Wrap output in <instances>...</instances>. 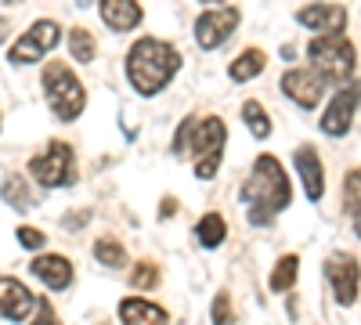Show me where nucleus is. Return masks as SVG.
<instances>
[{"label":"nucleus","mask_w":361,"mask_h":325,"mask_svg":"<svg viewBox=\"0 0 361 325\" xmlns=\"http://www.w3.org/2000/svg\"><path fill=\"white\" fill-rule=\"evenodd\" d=\"M180 69V54L173 44L156 40V37H141L130 54H127V80L141 98H152L159 91H166L170 80Z\"/></svg>","instance_id":"1"},{"label":"nucleus","mask_w":361,"mask_h":325,"mask_svg":"<svg viewBox=\"0 0 361 325\" xmlns=\"http://www.w3.org/2000/svg\"><path fill=\"white\" fill-rule=\"evenodd\" d=\"M238 195L250 206V224H267V221H275V214H282L289 206L293 188H289V177L275 156H257L250 181L243 185Z\"/></svg>","instance_id":"2"},{"label":"nucleus","mask_w":361,"mask_h":325,"mask_svg":"<svg viewBox=\"0 0 361 325\" xmlns=\"http://www.w3.org/2000/svg\"><path fill=\"white\" fill-rule=\"evenodd\" d=\"M224 141H228L224 120H217V116H195V120H185L177 127L173 152L192 156L195 177L199 181H209V177L217 173L221 159H224Z\"/></svg>","instance_id":"3"},{"label":"nucleus","mask_w":361,"mask_h":325,"mask_svg":"<svg viewBox=\"0 0 361 325\" xmlns=\"http://www.w3.org/2000/svg\"><path fill=\"white\" fill-rule=\"evenodd\" d=\"M44 98L54 112V120H62V123L80 120L87 109V91H83L80 76L73 73V66H66V62L44 66Z\"/></svg>","instance_id":"4"},{"label":"nucleus","mask_w":361,"mask_h":325,"mask_svg":"<svg viewBox=\"0 0 361 325\" xmlns=\"http://www.w3.org/2000/svg\"><path fill=\"white\" fill-rule=\"evenodd\" d=\"M307 58H311V69L325 80V83H343L354 76L357 66V54L354 44L343 33H322L307 44Z\"/></svg>","instance_id":"5"},{"label":"nucleus","mask_w":361,"mask_h":325,"mask_svg":"<svg viewBox=\"0 0 361 325\" xmlns=\"http://www.w3.org/2000/svg\"><path fill=\"white\" fill-rule=\"evenodd\" d=\"M29 173L44 188H69L76 185V152L69 141H51L40 156L29 159Z\"/></svg>","instance_id":"6"},{"label":"nucleus","mask_w":361,"mask_h":325,"mask_svg":"<svg viewBox=\"0 0 361 325\" xmlns=\"http://www.w3.org/2000/svg\"><path fill=\"white\" fill-rule=\"evenodd\" d=\"M58 40H62V29H58V22L51 18H40L29 25V33H22L11 51H8V62L11 66H33V62H44V54L58 47Z\"/></svg>","instance_id":"7"},{"label":"nucleus","mask_w":361,"mask_h":325,"mask_svg":"<svg viewBox=\"0 0 361 325\" xmlns=\"http://www.w3.org/2000/svg\"><path fill=\"white\" fill-rule=\"evenodd\" d=\"M238 22H243V11L238 8H209L195 18V40L202 51H217L228 44V37L238 29Z\"/></svg>","instance_id":"8"},{"label":"nucleus","mask_w":361,"mask_h":325,"mask_svg":"<svg viewBox=\"0 0 361 325\" xmlns=\"http://www.w3.org/2000/svg\"><path fill=\"white\" fill-rule=\"evenodd\" d=\"M357 105H361V83L350 80L347 87H340V91L333 94V102L325 105V116H322V123H318L322 134H329V137H343V134L350 130V123H354Z\"/></svg>","instance_id":"9"},{"label":"nucleus","mask_w":361,"mask_h":325,"mask_svg":"<svg viewBox=\"0 0 361 325\" xmlns=\"http://www.w3.org/2000/svg\"><path fill=\"white\" fill-rule=\"evenodd\" d=\"M325 275L333 282V293H336V304L350 307L357 300V282H361V264L350 257V253H336L329 257L325 264Z\"/></svg>","instance_id":"10"},{"label":"nucleus","mask_w":361,"mask_h":325,"mask_svg":"<svg viewBox=\"0 0 361 325\" xmlns=\"http://www.w3.org/2000/svg\"><path fill=\"white\" fill-rule=\"evenodd\" d=\"M282 91L293 105L300 109H314L322 98H325V80L314 73V69H289L282 76Z\"/></svg>","instance_id":"11"},{"label":"nucleus","mask_w":361,"mask_h":325,"mask_svg":"<svg viewBox=\"0 0 361 325\" xmlns=\"http://www.w3.org/2000/svg\"><path fill=\"white\" fill-rule=\"evenodd\" d=\"M33 307H37L33 293H29L18 278L0 275V318H8V321H25L29 314H33Z\"/></svg>","instance_id":"12"},{"label":"nucleus","mask_w":361,"mask_h":325,"mask_svg":"<svg viewBox=\"0 0 361 325\" xmlns=\"http://www.w3.org/2000/svg\"><path fill=\"white\" fill-rule=\"evenodd\" d=\"M296 22L311 29V33H343V25H347V11L340 4H307V8H300L296 11Z\"/></svg>","instance_id":"13"},{"label":"nucleus","mask_w":361,"mask_h":325,"mask_svg":"<svg viewBox=\"0 0 361 325\" xmlns=\"http://www.w3.org/2000/svg\"><path fill=\"white\" fill-rule=\"evenodd\" d=\"M293 163H296L300 181H304L307 199H311V202H322V195H325V170H322L318 149H314V145H300L296 156H293Z\"/></svg>","instance_id":"14"},{"label":"nucleus","mask_w":361,"mask_h":325,"mask_svg":"<svg viewBox=\"0 0 361 325\" xmlns=\"http://www.w3.org/2000/svg\"><path fill=\"white\" fill-rule=\"evenodd\" d=\"M29 271H33L47 289H54V293H62V289H69L73 286V264L62 257V253H40L33 264H29Z\"/></svg>","instance_id":"15"},{"label":"nucleus","mask_w":361,"mask_h":325,"mask_svg":"<svg viewBox=\"0 0 361 325\" xmlns=\"http://www.w3.org/2000/svg\"><path fill=\"white\" fill-rule=\"evenodd\" d=\"M102 22L112 29V33H130V29L141 25V4L137 0H102Z\"/></svg>","instance_id":"16"},{"label":"nucleus","mask_w":361,"mask_h":325,"mask_svg":"<svg viewBox=\"0 0 361 325\" xmlns=\"http://www.w3.org/2000/svg\"><path fill=\"white\" fill-rule=\"evenodd\" d=\"M119 318H123V321H137V325H152V321H166L170 314L159 304H148L141 297H127V300H119Z\"/></svg>","instance_id":"17"},{"label":"nucleus","mask_w":361,"mask_h":325,"mask_svg":"<svg viewBox=\"0 0 361 325\" xmlns=\"http://www.w3.org/2000/svg\"><path fill=\"white\" fill-rule=\"evenodd\" d=\"M264 66H267V54H264L260 47H246V51H243V54H238L235 62L228 66V76H231L235 83H246V80L260 76V73H264Z\"/></svg>","instance_id":"18"},{"label":"nucleus","mask_w":361,"mask_h":325,"mask_svg":"<svg viewBox=\"0 0 361 325\" xmlns=\"http://www.w3.org/2000/svg\"><path fill=\"white\" fill-rule=\"evenodd\" d=\"M0 195H4V202H8V206H15V210H22V214L37 210V195L29 192L25 177H18V173L4 177V185H0Z\"/></svg>","instance_id":"19"},{"label":"nucleus","mask_w":361,"mask_h":325,"mask_svg":"<svg viewBox=\"0 0 361 325\" xmlns=\"http://www.w3.org/2000/svg\"><path fill=\"white\" fill-rule=\"evenodd\" d=\"M195 239H199L202 250L224 246V239H228V221H224L221 214H206V217L195 224Z\"/></svg>","instance_id":"20"},{"label":"nucleus","mask_w":361,"mask_h":325,"mask_svg":"<svg viewBox=\"0 0 361 325\" xmlns=\"http://www.w3.org/2000/svg\"><path fill=\"white\" fill-rule=\"evenodd\" d=\"M69 54H73V62H80V66L94 62L98 44H94V37H90V29H83V25L69 29Z\"/></svg>","instance_id":"21"},{"label":"nucleus","mask_w":361,"mask_h":325,"mask_svg":"<svg viewBox=\"0 0 361 325\" xmlns=\"http://www.w3.org/2000/svg\"><path fill=\"white\" fill-rule=\"evenodd\" d=\"M296 275H300V257H296V253H286V257L275 264V271H271V293H286V289H293Z\"/></svg>","instance_id":"22"},{"label":"nucleus","mask_w":361,"mask_h":325,"mask_svg":"<svg viewBox=\"0 0 361 325\" xmlns=\"http://www.w3.org/2000/svg\"><path fill=\"white\" fill-rule=\"evenodd\" d=\"M243 116H246V123H250V130H253V137H271V116L264 112V105L257 102V98H250L246 105H243Z\"/></svg>","instance_id":"23"},{"label":"nucleus","mask_w":361,"mask_h":325,"mask_svg":"<svg viewBox=\"0 0 361 325\" xmlns=\"http://www.w3.org/2000/svg\"><path fill=\"white\" fill-rule=\"evenodd\" d=\"M94 257H98V264H105V268H123L127 264V250L119 246L116 239H98L94 243Z\"/></svg>","instance_id":"24"},{"label":"nucleus","mask_w":361,"mask_h":325,"mask_svg":"<svg viewBox=\"0 0 361 325\" xmlns=\"http://www.w3.org/2000/svg\"><path fill=\"white\" fill-rule=\"evenodd\" d=\"M159 278H163V275H159V264H152V260H141L137 268L130 271V286H134V289H156Z\"/></svg>","instance_id":"25"},{"label":"nucleus","mask_w":361,"mask_h":325,"mask_svg":"<svg viewBox=\"0 0 361 325\" xmlns=\"http://www.w3.org/2000/svg\"><path fill=\"white\" fill-rule=\"evenodd\" d=\"M361 206V166H354L350 173H347V185H343V210H357Z\"/></svg>","instance_id":"26"},{"label":"nucleus","mask_w":361,"mask_h":325,"mask_svg":"<svg viewBox=\"0 0 361 325\" xmlns=\"http://www.w3.org/2000/svg\"><path fill=\"white\" fill-rule=\"evenodd\" d=\"M15 235H18V246H25V250H44V246H47V235H44L40 228H29V224H22Z\"/></svg>","instance_id":"27"},{"label":"nucleus","mask_w":361,"mask_h":325,"mask_svg":"<svg viewBox=\"0 0 361 325\" xmlns=\"http://www.w3.org/2000/svg\"><path fill=\"white\" fill-rule=\"evenodd\" d=\"M209 314H214V321H235L228 293H217V297H214V307H209Z\"/></svg>","instance_id":"28"},{"label":"nucleus","mask_w":361,"mask_h":325,"mask_svg":"<svg viewBox=\"0 0 361 325\" xmlns=\"http://www.w3.org/2000/svg\"><path fill=\"white\" fill-rule=\"evenodd\" d=\"M87 217H90V214H87V210H83V214H76V217H73V214H69V217H66V221H62V224H66V228H83V224H87Z\"/></svg>","instance_id":"29"},{"label":"nucleus","mask_w":361,"mask_h":325,"mask_svg":"<svg viewBox=\"0 0 361 325\" xmlns=\"http://www.w3.org/2000/svg\"><path fill=\"white\" fill-rule=\"evenodd\" d=\"M37 314H40V321H54V311H51V304H47V300H40V304H37Z\"/></svg>","instance_id":"30"},{"label":"nucleus","mask_w":361,"mask_h":325,"mask_svg":"<svg viewBox=\"0 0 361 325\" xmlns=\"http://www.w3.org/2000/svg\"><path fill=\"white\" fill-rule=\"evenodd\" d=\"M177 214V199L170 195V199H163V210H159V217H173Z\"/></svg>","instance_id":"31"},{"label":"nucleus","mask_w":361,"mask_h":325,"mask_svg":"<svg viewBox=\"0 0 361 325\" xmlns=\"http://www.w3.org/2000/svg\"><path fill=\"white\" fill-rule=\"evenodd\" d=\"M8 33H11V22H8V18H0V44L8 40Z\"/></svg>","instance_id":"32"},{"label":"nucleus","mask_w":361,"mask_h":325,"mask_svg":"<svg viewBox=\"0 0 361 325\" xmlns=\"http://www.w3.org/2000/svg\"><path fill=\"white\" fill-rule=\"evenodd\" d=\"M354 231H357V239H361V214H354Z\"/></svg>","instance_id":"33"},{"label":"nucleus","mask_w":361,"mask_h":325,"mask_svg":"<svg viewBox=\"0 0 361 325\" xmlns=\"http://www.w3.org/2000/svg\"><path fill=\"white\" fill-rule=\"evenodd\" d=\"M76 4H80V8H90V4H94V0H76Z\"/></svg>","instance_id":"34"},{"label":"nucleus","mask_w":361,"mask_h":325,"mask_svg":"<svg viewBox=\"0 0 361 325\" xmlns=\"http://www.w3.org/2000/svg\"><path fill=\"white\" fill-rule=\"evenodd\" d=\"M202 4H221V0H202Z\"/></svg>","instance_id":"35"},{"label":"nucleus","mask_w":361,"mask_h":325,"mask_svg":"<svg viewBox=\"0 0 361 325\" xmlns=\"http://www.w3.org/2000/svg\"><path fill=\"white\" fill-rule=\"evenodd\" d=\"M4 4H22V0H4Z\"/></svg>","instance_id":"36"}]
</instances>
